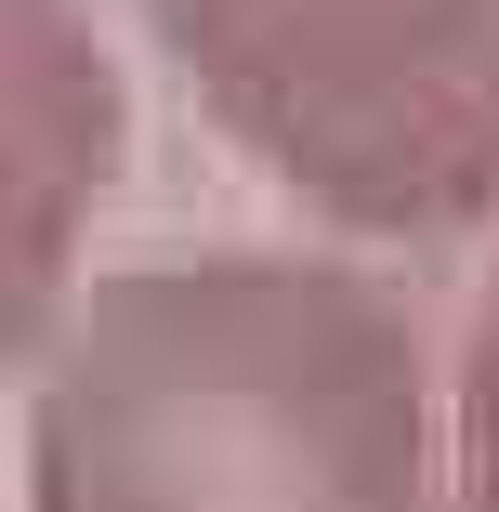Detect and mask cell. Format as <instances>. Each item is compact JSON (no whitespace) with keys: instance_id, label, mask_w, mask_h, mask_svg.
I'll return each instance as SVG.
<instances>
[{"instance_id":"4","label":"cell","mask_w":499,"mask_h":512,"mask_svg":"<svg viewBox=\"0 0 499 512\" xmlns=\"http://www.w3.org/2000/svg\"><path fill=\"white\" fill-rule=\"evenodd\" d=\"M434 407H447V512H499V263L460 316V355L434 368Z\"/></svg>"},{"instance_id":"2","label":"cell","mask_w":499,"mask_h":512,"mask_svg":"<svg viewBox=\"0 0 499 512\" xmlns=\"http://www.w3.org/2000/svg\"><path fill=\"white\" fill-rule=\"evenodd\" d=\"M211 132L368 250L499 211V0H145Z\"/></svg>"},{"instance_id":"3","label":"cell","mask_w":499,"mask_h":512,"mask_svg":"<svg viewBox=\"0 0 499 512\" xmlns=\"http://www.w3.org/2000/svg\"><path fill=\"white\" fill-rule=\"evenodd\" d=\"M119 53L92 0H0V381L40 368L53 316L79 302L92 211L119 184Z\"/></svg>"},{"instance_id":"1","label":"cell","mask_w":499,"mask_h":512,"mask_svg":"<svg viewBox=\"0 0 499 512\" xmlns=\"http://www.w3.org/2000/svg\"><path fill=\"white\" fill-rule=\"evenodd\" d=\"M27 512H447L421 302L342 250L79 276L27 368Z\"/></svg>"}]
</instances>
